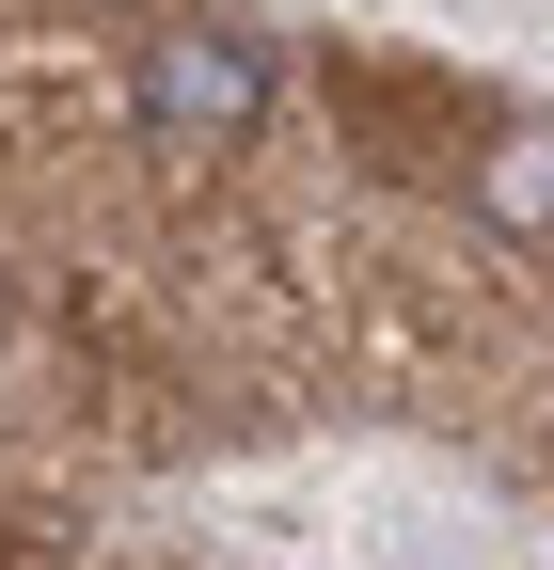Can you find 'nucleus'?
<instances>
[{
	"label": "nucleus",
	"mask_w": 554,
	"mask_h": 570,
	"mask_svg": "<svg viewBox=\"0 0 554 570\" xmlns=\"http://www.w3.org/2000/svg\"><path fill=\"white\" fill-rule=\"evenodd\" d=\"M127 111H144V142H238L269 111V48L238 17H159L127 63Z\"/></svg>",
	"instance_id": "obj_1"
},
{
	"label": "nucleus",
	"mask_w": 554,
	"mask_h": 570,
	"mask_svg": "<svg viewBox=\"0 0 554 570\" xmlns=\"http://www.w3.org/2000/svg\"><path fill=\"white\" fill-rule=\"evenodd\" d=\"M475 190H492L507 223H554V127H523V142H507V159L475 175Z\"/></svg>",
	"instance_id": "obj_2"
}]
</instances>
